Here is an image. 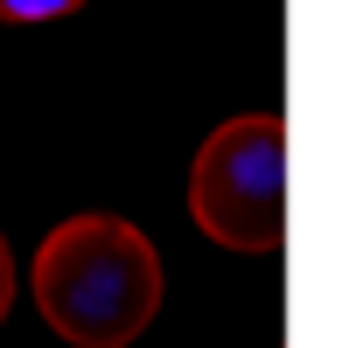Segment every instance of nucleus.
Here are the masks:
<instances>
[{
    "instance_id": "20e7f679",
    "label": "nucleus",
    "mask_w": 363,
    "mask_h": 348,
    "mask_svg": "<svg viewBox=\"0 0 363 348\" xmlns=\"http://www.w3.org/2000/svg\"><path fill=\"white\" fill-rule=\"evenodd\" d=\"M7 306H14V251L0 237V320H7Z\"/></svg>"
},
{
    "instance_id": "7ed1b4c3",
    "label": "nucleus",
    "mask_w": 363,
    "mask_h": 348,
    "mask_svg": "<svg viewBox=\"0 0 363 348\" xmlns=\"http://www.w3.org/2000/svg\"><path fill=\"white\" fill-rule=\"evenodd\" d=\"M84 0H0V14L7 21H63V14H77Z\"/></svg>"
},
{
    "instance_id": "f257e3e1",
    "label": "nucleus",
    "mask_w": 363,
    "mask_h": 348,
    "mask_svg": "<svg viewBox=\"0 0 363 348\" xmlns=\"http://www.w3.org/2000/svg\"><path fill=\"white\" fill-rule=\"evenodd\" d=\"M35 313L70 348H126L161 313V251L126 216H63L35 244Z\"/></svg>"
},
{
    "instance_id": "f03ea898",
    "label": "nucleus",
    "mask_w": 363,
    "mask_h": 348,
    "mask_svg": "<svg viewBox=\"0 0 363 348\" xmlns=\"http://www.w3.org/2000/svg\"><path fill=\"white\" fill-rule=\"evenodd\" d=\"M189 216L210 244L266 258L286 237V119L238 112L203 139L189 168Z\"/></svg>"
}]
</instances>
